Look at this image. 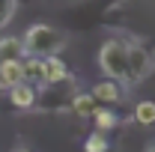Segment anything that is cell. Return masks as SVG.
<instances>
[{
	"label": "cell",
	"instance_id": "1",
	"mask_svg": "<svg viewBox=\"0 0 155 152\" xmlns=\"http://www.w3.org/2000/svg\"><path fill=\"white\" fill-rule=\"evenodd\" d=\"M21 42H24V54L27 57L45 60V57H57V51L66 45V36L60 30H54L51 24H33V27L24 30Z\"/></svg>",
	"mask_w": 155,
	"mask_h": 152
},
{
	"label": "cell",
	"instance_id": "2",
	"mask_svg": "<svg viewBox=\"0 0 155 152\" xmlns=\"http://www.w3.org/2000/svg\"><path fill=\"white\" fill-rule=\"evenodd\" d=\"M98 69L107 81H128V54H125V42L119 39H107L98 48Z\"/></svg>",
	"mask_w": 155,
	"mask_h": 152
},
{
	"label": "cell",
	"instance_id": "3",
	"mask_svg": "<svg viewBox=\"0 0 155 152\" xmlns=\"http://www.w3.org/2000/svg\"><path fill=\"white\" fill-rule=\"evenodd\" d=\"M125 54H128V81L143 84L152 72V54L143 45H134V42H125Z\"/></svg>",
	"mask_w": 155,
	"mask_h": 152
},
{
	"label": "cell",
	"instance_id": "4",
	"mask_svg": "<svg viewBox=\"0 0 155 152\" xmlns=\"http://www.w3.org/2000/svg\"><path fill=\"white\" fill-rule=\"evenodd\" d=\"M69 81H72V72H69L63 57L42 60V87H60V84H69Z\"/></svg>",
	"mask_w": 155,
	"mask_h": 152
},
{
	"label": "cell",
	"instance_id": "5",
	"mask_svg": "<svg viewBox=\"0 0 155 152\" xmlns=\"http://www.w3.org/2000/svg\"><path fill=\"white\" fill-rule=\"evenodd\" d=\"M90 95L98 101V107H116L119 101H122V95H125V90H122V84H116V81H96L93 84V90H90Z\"/></svg>",
	"mask_w": 155,
	"mask_h": 152
},
{
	"label": "cell",
	"instance_id": "6",
	"mask_svg": "<svg viewBox=\"0 0 155 152\" xmlns=\"http://www.w3.org/2000/svg\"><path fill=\"white\" fill-rule=\"evenodd\" d=\"M6 93H9V104H12L15 111H36L39 90L33 84H15V87H9Z\"/></svg>",
	"mask_w": 155,
	"mask_h": 152
},
{
	"label": "cell",
	"instance_id": "7",
	"mask_svg": "<svg viewBox=\"0 0 155 152\" xmlns=\"http://www.w3.org/2000/svg\"><path fill=\"white\" fill-rule=\"evenodd\" d=\"M90 119H93V131L104 134V137H107L110 131H116V128H119V116H116L114 107H98Z\"/></svg>",
	"mask_w": 155,
	"mask_h": 152
},
{
	"label": "cell",
	"instance_id": "8",
	"mask_svg": "<svg viewBox=\"0 0 155 152\" xmlns=\"http://www.w3.org/2000/svg\"><path fill=\"white\" fill-rule=\"evenodd\" d=\"M69 111L78 114V116H87V119H90V116L98 111V101L90 95V90H87V93H75V95H72V101H69Z\"/></svg>",
	"mask_w": 155,
	"mask_h": 152
},
{
	"label": "cell",
	"instance_id": "9",
	"mask_svg": "<svg viewBox=\"0 0 155 152\" xmlns=\"http://www.w3.org/2000/svg\"><path fill=\"white\" fill-rule=\"evenodd\" d=\"M24 42L18 36H3L0 39V63H6V60H24Z\"/></svg>",
	"mask_w": 155,
	"mask_h": 152
},
{
	"label": "cell",
	"instance_id": "10",
	"mask_svg": "<svg viewBox=\"0 0 155 152\" xmlns=\"http://www.w3.org/2000/svg\"><path fill=\"white\" fill-rule=\"evenodd\" d=\"M21 72H24V84H33L36 90H42V60L39 57H24Z\"/></svg>",
	"mask_w": 155,
	"mask_h": 152
},
{
	"label": "cell",
	"instance_id": "11",
	"mask_svg": "<svg viewBox=\"0 0 155 152\" xmlns=\"http://www.w3.org/2000/svg\"><path fill=\"white\" fill-rule=\"evenodd\" d=\"M0 78H3L6 90H9V87H15V84H24L21 60H6V63H0Z\"/></svg>",
	"mask_w": 155,
	"mask_h": 152
},
{
	"label": "cell",
	"instance_id": "12",
	"mask_svg": "<svg viewBox=\"0 0 155 152\" xmlns=\"http://www.w3.org/2000/svg\"><path fill=\"white\" fill-rule=\"evenodd\" d=\"M134 122L143 125V128L155 125V101L152 98H140V101L134 104Z\"/></svg>",
	"mask_w": 155,
	"mask_h": 152
},
{
	"label": "cell",
	"instance_id": "13",
	"mask_svg": "<svg viewBox=\"0 0 155 152\" xmlns=\"http://www.w3.org/2000/svg\"><path fill=\"white\" fill-rule=\"evenodd\" d=\"M84 152H110V143H107V137H104V134L93 131L87 140H84Z\"/></svg>",
	"mask_w": 155,
	"mask_h": 152
},
{
	"label": "cell",
	"instance_id": "14",
	"mask_svg": "<svg viewBox=\"0 0 155 152\" xmlns=\"http://www.w3.org/2000/svg\"><path fill=\"white\" fill-rule=\"evenodd\" d=\"M15 9H18V0H0V30L12 21Z\"/></svg>",
	"mask_w": 155,
	"mask_h": 152
},
{
	"label": "cell",
	"instance_id": "15",
	"mask_svg": "<svg viewBox=\"0 0 155 152\" xmlns=\"http://www.w3.org/2000/svg\"><path fill=\"white\" fill-rule=\"evenodd\" d=\"M0 93H6V84H3V78H0Z\"/></svg>",
	"mask_w": 155,
	"mask_h": 152
},
{
	"label": "cell",
	"instance_id": "16",
	"mask_svg": "<svg viewBox=\"0 0 155 152\" xmlns=\"http://www.w3.org/2000/svg\"><path fill=\"white\" fill-rule=\"evenodd\" d=\"M146 152H155V143H149V146H146Z\"/></svg>",
	"mask_w": 155,
	"mask_h": 152
},
{
	"label": "cell",
	"instance_id": "17",
	"mask_svg": "<svg viewBox=\"0 0 155 152\" xmlns=\"http://www.w3.org/2000/svg\"><path fill=\"white\" fill-rule=\"evenodd\" d=\"M18 152H30V149H18Z\"/></svg>",
	"mask_w": 155,
	"mask_h": 152
}]
</instances>
